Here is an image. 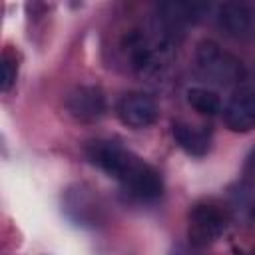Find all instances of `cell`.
I'll use <instances>...</instances> for the list:
<instances>
[{"mask_svg": "<svg viewBox=\"0 0 255 255\" xmlns=\"http://www.w3.org/2000/svg\"><path fill=\"white\" fill-rule=\"evenodd\" d=\"M195 64L203 78L219 86H235L245 78L241 60L225 52L213 40H201L195 48Z\"/></svg>", "mask_w": 255, "mask_h": 255, "instance_id": "cell-2", "label": "cell"}, {"mask_svg": "<svg viewBox=\"0 0 255 255\" xmlns=\"http://www.w3.org/2000/svg\"><path fill=\"white\" fill-rule=\"evenodd\" d=\"M173 139L187 155L203 157L209 151V133L205 129H195L189 124H173Z\"/></svg>", "mask_w": 255, "mask_h": 255, "instance_id": "cell-8", "label": "cell"}, {"mask_svg": "<svg viewBox=\"0 0 255 255\" xmlns=\"http://www.w3.org/2000/svg\"><path fill=\"white\" fill-rule=\"evenodd\" d=\"M217 26L233 40L255 38V8L247 2H223L217 8Z\"/></svg>", "mask_w": 255, "mask_h": 255, "instance_id": "cell-4", "label": "cell"}, {"mask_svg": "<svg viewBox=\"0 0 255 255\" xmlns=\"http://www.w3.org/2000/svg\"><path fill=\"white\" fill-rule=\"evenodd\" d=\"M187 104L201 116H215L221 110V100L213 90L207 88H189Z\"/></svg>", "mask_w": 255, "mask_h": 255, "instance_id": "cell-9", "label": "cell"}, {"mask_svg": "<svg viewBox=\"0 0 255 255\" xmlns=\"http://www.w3.org/2000/svg\"><path fill=\"white\" fill-rule=\"evenodd\" d=\"M0 68H2V82H0V88L2 92H8L16 80V74H18V64H16V56H12L10 52H4L2 54V60H0Z\"/></svg>", "mask_w": 255, "mask_h": 255, "instance_id": "cell-10", "label": "cell"}, {"mask_svg": "<svg viewBox=\"0 0 255 255\" xmlns=\"http://www.w3.org/2000/svg\"><path fill=\"white\" fill-rule=\"evenodd\" d=\"M118 118L124 126L131 128V129H143L147 126H151L157 120V104L151 96L143 94V92H131L126 94L120 102H118Z\"/></svg>", "mask_w": 255, "mask_h": 255, "instance_id": "cell-5", "label": "cell"}, {"mask_svg": "<svg viewBox=\"0 0 255 255\" xmlns=\"http://www.w3.org/2000/svg\"><path fill=\"white\" fill-rule=\"evenodd\" d=\"M106 96L98 86H78L66 98V110L78 122H96L106 114Z\"/></svg>", "mask_w": 255, "mask_h": 255, "instance_id": "cell-6", "label": "cell"}, {"mask_svg": "<svg viewBox=\"0 0 255 255\" xmlns=\"http://www.w3.org/2000/svg\"><path fill=\"white\" fill-rule=\"evenodd\" d=\"M247 173L255 177V149H253V151L249 153V157H247Z\"/></svg>", "mask_w": 255, "mask_h": 255, "instance_id": "cell-11", "label": "cell"}, {"mask_svg": "<svg viewBox=\"0 0 255 255\" xmlns=\"http://www.w3.org/2000/svg\"><path fill=\"white\" fill-rule=\"evenodd\" d=\"M227 227L223 213L209 203H199L189 211L187 237L193 247H207L215 243Z\"/></svg>", "mask_w": 255, "mask_h": 255, "instance_id": "cell-3", "label": "cell"}, {"mask_svg": "<svg viewBox=\"0 0 255 255\" xmlns=\"http://www.w3.org/2000/svg\"><path fill=\"white\" fill-rule=\"evenodd\" d=\"M88 157L108 175L118 179L129 195L141 201H153L163 193L161 175L149 163L116 141H92Z\"/></svg>", "mask_w": 255, "mask_h": 255, "instance_id": "cell-1", "label": "cell"}, {"mask_svg": "<svg viewBox=\"0 0 255 255\" xmlns=\"http://www.w3.org/2000/svg\"><path fill=\"white\" fill-rule=\"evenodd\" d=\"M225 126L235 133H245L255 128V92L239 90L235 92L223 112Z\"/></svg>", "mask_w": 255, "mask_h": 255, "instance_id": "cell-7", "label": "cell"}]
</instances>
